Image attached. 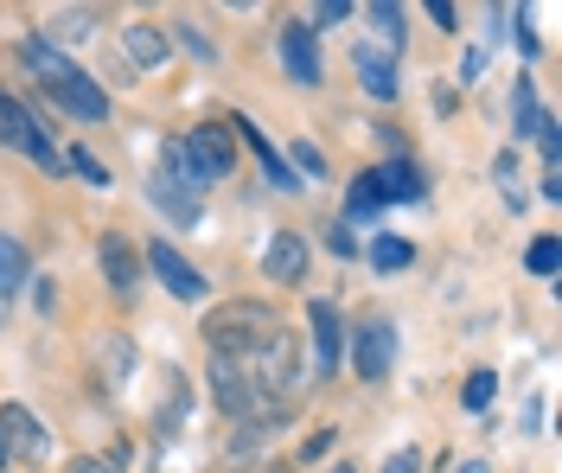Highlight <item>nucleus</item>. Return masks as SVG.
Wrapping results in <instances>:
<instances>
[{
	"mask_svg": "<svg viewBox=\"0 0 562 473\" xmlns=\"http://www.w3.org/2000/svg\"><path fill=\"white\" fill-rule=\"evenodd\" d=\"M26 65H33V77L52 90V103H58V110H70L77 122H103V115H109V97L83 71H77V65H70L58 45L33 38V45H26Z\"/></svg>",
	"mask_w": 562,
	"mask_h": 473,
	"instance_id": "1",
	"label": "nucleus"
},
{
	"mask_svg": "<svg viewBox=\"0 0 562 473\" xmlns=\"http://www.w3.org/2000/svg\"><path fill=\"white\" fill-rule=\"evenodd\" d=\"M237 371L249 378L256 397H288L294 378H301V339H294L288 327H276L262 346H249L244 359H237Z\"/></svg>",
	"mask_w": 562,
	"mask_h": 473,
	"instance_id": "2",
	"label": "nucleus"
},
{
	"mask_svg": "<svg viewBox=\"0 0 562 473\" xmlns=\"http://www.w3.org/2000/svg\"><path fill=\"white\" fill-rule=\"evenodd\" d=\"M269 333H276V314L262 301H224L205 320V346H211V359H244L249 346H262Z\"/></svg>",
	"mask_w": 562,
	"mask_h": 473,
	"instance_id": "3",
	"label": "nucleus"
},
{
	"mask_svg": "<svg viewBox=\"0 0 562 473\" xmlns=\"http://www.w3.org/2000/svg\"><path fill=\"white\" fill-rule=\"evenodd\" d=\"M0 142L7 147H20V154H33L38 167H52V173H65V154L52 147V135L38 128V115L20 103V97H7L0 90Z\"/></svg>",
	"mask_w": 562,
	"mask_h": 473,
	"instance_id": "4",
	"label": "nucleus"
},
{
	"mask_svg": "<svg viewBox=\"0 0 562 473\" xmlns=\"http://www.w3.org/2000/svg\"><path fill=\"white\" fill-rule=\"evenodd\" d=\"M186 160H192V173H199V180L205 185H217L224 180V173H231V167H237V147H231V128H192V135H186Z\"/></svg>",
	"mask_w": 562,
	"mask_h": 473,
	"instance_id": "5",
	"label": "nucleus"
},
{
	"mask_svg": "<svg viewBox=\"0 0 562 473\" xmlns=\"http://www.w3.org/2000/svg\"><path fill=\"white\" fill-rule=\"evenodd\" d=\"M351 364H358L364 384L390 378V364H396V333H390V320H364V327L351 333Z\"/></svg>",
	"mask_w": 562,
	"mask_h": 473,
	"instance_id": "6",
	"label": "nucleus"
},
{
	"mask_svg": "<svg viewBox=\"0 0 562 473\" xmlns=\"http://www.w3.org/2000/svg\"><path fill=\"white\" fill-rule=\"evenodd\" d=\"M0 436H7V454H20V461H45L52 454V436H45V423L26 403H0Z\"/></svg>",
	"mask_w": 562,
	"mask_h": 473,
	"instance_id": "7",
	"label": "nucleus"
},
{
	"mask_svg": "<svg viewBox=\"0 0 562 473\" xmlns=\"http://www.w3.org/2000/svg\"><path fill=\"white\" fill-rule=\"evenodd\" d=\"M211 403H217L224 416H244V423L262 409V397L249 391V378L237 371V359H211Z\"/></svg>",
	"mask_w": 562,
	"mask_h": 473,
	"instance_id": "8",
	"label": "nucleus"
},
{
	"mask_svg": "<svg viewBox=\"0 0 562 473\" xmlns=\"http://www.w3.org/2000/svg\"><path fill=\"white\" fill-rule=\"evenodd\" d=\"M147 262H154V275L167 282V294H179V301H205V275H199V269L173 250V244H154V250H147Z\"/></svg>",
	"mask_w": 562,
	"mask_h": 473,
	"instance_id": "9",
	"label": "nucleus"
},
{
	"mask_svg": "<svg viewBox=\"0 0 562 473\" xmlns=\"http://www.w3.org/2000/svg\"><path fill=\"white\" fill-rule=\"evenodd\" d=\"M97 262H103V275H109V289H115V294H135L140 289V256L128 250V237H122V230H109V237H103Z\"/></svg>",
	"mask_w": 562,
	"mask_h": 473,
	"instance_id": "10",
	"label": "nucleus"
},
{
	"mask_svg": "<svg viewBox=\"0 0 562 473\" xmlns=\"http://www.w3.org/2000/svg\"><path fill=\"white\" fill-rule=\"evenodd\" d=\"M262 275H269V282H301V275H307V244H301L294 230H276L269 250H262Z\"/></svg>",
	"mask_w": 562,
	"mask_h": 473,
	"instance_id": "11",
	"label": "nucleus"
},
{
	"mask_svg": "<svg viewBox=\"0 0 562 473\" xmlns=\"http://www.w3.org/2000/svg\"><path fill=\"white\" fill-rule=\"evenodd\" d=\"M281 65L294 83H319V45L307 26H281Z\"/></svg>",
	"mask_w": 562,
	"mask_h": 473,
	"instance_id": "12",
	"label": "nucleus"
},
{
	"mask_svg": "<svg viewBox=\"0 0 562 473\" xmlns=\"http://www.w3.org/2000/svg\"><path fill=\"white\" fill-rule=\"evenodd\" d=\"M122 52H128V65H140V71H154V65H167L173 38L160 33V26H147V20H135V26H122Z\"/></svg>",
	"mask_w": 562,
	"mask_h": 473,
	"instance_id": "13",
	"label": "nucleus"
},
{
	"mask_svg": "<svg viewBox=\"0 0 562 473\" xmlns=\"http://www.w3.org/2000/svg\"><path fill=\"white\" fill-rule=\"evenodd\" d=\"M351 71H358V83L371 90V97H396V65H390V52H378V45H358L351 52Z\"/></svg>",
	"mask_w": 562,
	"mask_h": 473,
	"instance_id": "14",
	"label": "nucleus"
},
{
	"mask_svg": "<svg viewBox=\"0 0 562 473\" xmlns=\"http://www.w3.org/2000/svg\"><path fill=\"white\" fill-rule=\"evenodd\" d=\"M147 199H154V205H160V218H173L179 230H192V224H199V199H192L186 185H173V180H160V173H154V180H147Z\"/></svg>",
	"mask_w": 562,
	"mask_h": 473,
	"instance_id": "15",
	"label": "nucleus"
},
{
	"mask_svg": "<svg viewBox=\"0 0 562 473\" xmlns=\"http://www.w3.org/2000/svg\"><path fill=\"white\" fill-rule=\"evenodd\" d=\"M231 128H244V135H249V147H256V160H262V180L276 185V192H301V180H294V173H288V160H281L276 147H269V135H262V128H256V122H244V115H237V122H231Z\"/></svg>",
	"mask_w": 562,
	"mask_h": 473,
	"instance_id": "16",
	"label": "nucleus"
},
{
	"mask_svg": "<svg viewBox=\"0 0 562 473\" xmlns=\"http://www.w3.org/2000/svg\"><path fill=\"white\" fill-rule=\"evenodd\" d=\"M314 364H319V378L339 364V307L333 301H314Z\"/></svg>",
	"mask_w": 562,
	"mask_h": 473,
	"instance_id": "17",
	"label": "nucleus"
},
{
	"mask_svg": "<svg viewBox=\"0 0 562 473\" xmlns=\"http://www.w3.org/2000/svg\"><path fill=\"white\" fill-rule=\"evenodd\" d=\"M384 212V192H378V173H358L351 180V192H346V218L351 224H371Z\"/></svg>",
	"mask_w": 562,
	"mask_h": 473,
	"instance_id": "18",
	"label": "nucleus"
},
{
	"mask_svg": "<svg viewBox=\"0 0 562 473\" xmlns=\"http://www.w3.org/2000/svg\"><path fill=\"white\" fill-rule=\"evenodd\" d=\"M26 282H33V275H26V244L0 230V294H20Z\"/></svg>",
	"mask_w": 562,
	"mask_h": 473,
	"instance_id": "19",
	"label": "nucleus"
},
{
	"mask_svg": "<svg viewBox=\"0 0 562 473\" xmlns=\"http://www.w3.org/2000/svg\"><path fill=\"white\" fill-rule=\"evenodd\" d=\"M378 192L390 199H422V173L409 167V160H390V167H378Z\"/></svg>",
	"mask_w": 562,
	"mask_h": 473,
	"instance_id": "20",
	"label": "nucleus"
},
{
	"mask_svg": "<svg viewBox=\"0 0 562 473\" xmlns=\"http://www.w3.org/2000/svg\"><path fill=\"white\" fill-rule=\"evenodd\" d=\"M364 20H371V26H378V52H396V45H403V7H390V0H378V7H364Z\"/></svg>",
	"mask_w": 562,
	"mask_h": 473,
	"instance_id": "21",
	"label": "nucleus"
},
{
	"mask_svg": "<svg viewBox=\"0 0 562 473\" xmlns=\"http://www.w3.org/2000/svg\"><path fill=\"white\" fill-rule=\"evenodd\" d=\"M512 122H518V135H543V122H550V115L537 110V90H530V77H518V90H512Z\"/></svg>",
	"mask_w": 562,
	"mask_h": 473,
	"instance_id": "22",
	"label": "nucleus"
},
{
	"mask_svg": "<svg viewBox=\"0 0 562 473\" xmlns=\"http://www.w3.org/2000/svg\"><path fill=\"white\" fill-rule=\"evenodd\" d=\"M90 20H97L90 7H65V13H52V26H45V45H52V38H83V33H90Z\"/></svg>",
	"mask_w": 562,
	"mask_h": 473,
	"instance_id": "23",
	"label": "nucleus"
},
{
	"mask_svg": "<svg viewBox=\"0 0 562 473\" xmlns=\"http://www.w3.org/2000/svg\"><path fill=\"white\" fill-rule=\"evenodd\" d=\"M167 384H173V391H167V416H154V436H160V441L186 423V384H179V371H167Z\"/></svg>",
	"mask_w": 562,
	"mask_h": 473,
	"instance_id": "24",
	"label": "nucleus"
},
{
	"mask_svg": "<svg viewBox=\"0 0 562 473\" xmlns=\"http://www.w3.org/2000/svg\"><path fill=\"white\" fill-rule=\"evenodd\" d=\"M128 364H135L128 339H122V333H109V346H103V378H109V384H122V378H128Z\"/></svg>",
	"mask_w": 562,
	"mask_h": 473,
	"instance_id": "25",
	"label": "nucleus"
},
{
	"mask_svg": "<svg viewBox=\"0 0 562 473\" xmlns=\"http://www.w3.org/2000/svg\"><path fill=\"white\" fill-rule=\"evenodd\" d=\"M371 262H378L384 275H396V269H409V244H403V237H378V244H371Z\"/></svg>",
	"mask_w": 562,
	"mask_h": 473,
	"instance_id": "26",
	"label": "nucleus"
},
{
	"mask_svg": "<svg viewBox=\"0 0 562 473\" xmlns=\"http://www.w3.org/2000/svg\"><path fill=\"white\" fill-rule=\"evenodd\" d=\"M557 262H562V244H557V237H537V244H530V256H525L530 275H557Z\"/></svg>",
	"mask_w": 562,
	"mask_h": 473,
	"instance_id": "27",
	"label": "nucleus"
},
{
	"mask_svg": "<svg viewBox=\"0 0 562 473\" xmlns=\"http://www.w3.org/2000/svg\"><path fill=\"white\" fill-rule=\"evenodd\" d=\"M492 173H498V185H505V199H512V205L525 212V185H518V154H498V167H492Z\"/></svg>",
	"mask_w": 562,
	"mask_h": 473,
	"instance_id": "28",
	"label": "nucleus"
},
{
	"mask_svg": "<svg viewBox=\"0 0 562 473\" xmlns=\"http://www.w3.org/2000/svg\"><path fill=\"white\" fill-rule=\"evenodd\" d=\"M65 167H77V173H83L90 185H109V167L97 160V154H83V147H70V154H65Z\"/></svg>",
	"mask_w": 562,
	"mask_h": 473,
	"instance_id": "29",
	"label": "nucleus"
},
{
	"mask_svg": "<svg viewBox=\"0 0 562 473\" xmlns=\"http://www.w3.org/2000/svg\"><path fill=\"white\" fill-rule=\"evenodd\" d=\"M492 384H498L492 371H473V378H467V391H460V403H467V409H486V403H492Z\"/></svg>",
	"mask_w": 562,
	"mask_h": 473,
	"instance_id": "30",
	"label": "nucleus"
},
{
	"mask_svg": "<svg viewBox=\"0 0 562 473\" xmlns=\"http://www.w3.org/2000/svg\"><path fill=\"white\" fill-rule=\"evenodd\" d=\"M173 33H179V45H186V52H192L199 65H211V58H217V52H211V38L199 33V26H186V20H173Z\"/></svg>",
	"mask_w": 562,
	"mask_h": 473,
	"instance_id": "31",
	"label": "nucleus"
},
{
	"mask_svg": "<svg viewBox=\"0 0 562 473\" xmlns=\"http://www.w3.org/2000/svg\"><path fill=\"white\" fill-rule=\"evenodd\" d=\"M288 173H294V180H319V173H326V160H319V147H294V167H288Z\"/></svg>",
	"mask_w": 562,
	"mask_h": 473,
	"instance_id": "32",
	"label": "nucleus"
},
{
	"mask_svg": "<svg viewBox=\"0 0 562 473\" xmlns=\"http://www.w3.org/2000/svg\"><path fill=\"white\" fill-rule=\"evenodd\" d=\"M346 13H351L346 0H319V7H314V20H319V26H339Z\"/></svg>",
	"mask_w": 562,
	"mask_h": 473,
	"instance_id": "33",
	"label": "nucleus"
},
{
	"mask_svg": "<svg viewBox=\"0 0 562 473\" xmlns=\"http://www.w3.org/2000/svg\"><path fill=\"white\" fill-rule=\"evenodd\" d=\"M384 473H422V454L416 448H403V454H390L384 461Z\"/></svg>",
	"mask_w": 562,
	"mask_h": 473,
	"instance_id": "34",
	"label": "nucleus"
},
{
	"mask_svg": "<svg viewBox=\"0 0 562 473\" xmlns=\"http://www.w3.org/2000/svg\"><path fill=\"white\" fill-rule=\"evenodd\" d=\"M326 448H333V429H319V436H307V448H301V454H307V461H319Z\"/></svg>",
	"mask_w": 562,
	"mask_h": 473,
	"instance_id": "35",
	"label": "nucleus"
},
{
	"mask_svg": "<svg viewBox=\"0 0 562 473\" xmlns=\"http://www.w3.org/2000/svg\"><path fill=\"white\" fill-rule=\"evenodd\" d=\"M65 473H115V468H109V461H90V454H83V461H70Z\"/></svg>",
	"mask_w": 562,
	"mask_h": 473,
	"instance_id": "36",
	"label": "nucleus"
},
{
	"mask_svg": "<svg viewBox=\"0 0 562 473\" xmlns=\"http://www.w3.org/2000/svg\"><path fill=\"white\" fill-rule=\"evenodd\" d=\"M333 473H351V468H333Z\"/></svg>",
	"mask_w": 562,
	"mask_h": 473,
	"instance_id": "37",
	"label": "nucleus"
}]
</instances>
